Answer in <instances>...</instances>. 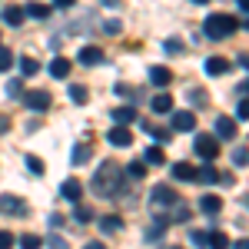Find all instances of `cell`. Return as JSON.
Here are the masks:
<instances>
[{
	"label": "cell",
	"instance_id": "cell-1",
	"mask_svg": "<svg viewBox=\"0 0 249 249\" xmlns=\"http://www.w3.org/2000/svg\"><path fill=\"white\" fill-rule=\"evenodd\" d=\"M123 190V170L113 160H103V166H96L93 173V193L96 196H116Z\"/></svg>",
	"mask_w": 249,
	"mask_h": 249
},
{
	"label": "cell",
	"instance_id": "cell-2",
	"mask_svg": "<svg viewBox=\"0 0 249 249\" xmlns=\"http://www.w3.org/2000/svg\"><path fill=\"white\" fill-rule=\"evenodd\" d=\"M203 34L210 40H226L230 34H236V17L232 14H210L203 23Z\"/></svg>",
	"mask_w": 249,
	"mask_h": 249
},
{
	"label": "cell",
	"instance_id": "cell-3",
	"mask_svg": "<svg viewBox=\"0 0 249 249\" xmlns=\"http://www.w3.org/2000/svg\"><path fill=\"white\" fill-rule=\"evenodd\" d=\"M23 103H27L30 110H37V113H47V110L53 107V96L47 93V90H27V93H23Z\"/></svg>",
	"mask_w": 249,
	"mask_h": 249
},
{
	"label": "cell",
	"instance_id": "cell-4",
	"mask_svg": "<svg viewBox=\"0 0 249 249\" xmlns=\"http://www.w3.org/2000/svg\"><path fill=\"white\" fill-rule=\"evenodd\" d=\"M196 156L199 160H206V163H213L216 156H219V140L216 136H196Z\"/></svg>",
	"mask_w": 249,
	"mask_h": 249
},
{
	"label": "cell",
	"instance_id": "cell-5",
	"mask_svg": "<svg viewBox=\"0 0 249 249\" xmlns=\"http://www.w3.org/2000/svg\"><path fill=\"white\" fill-rule=\"evenodd\" d=\"M0 213L3 216H23L27 213V203L17 199V196H0Z\"/></svg>",
	"mask_w": 249,
	"mask_h": 249
},
{
	"label": "cell",
	"instance_id": "cell-6",
	"mask_svg": "<svg viewBox=\"0 0 249 249\" xmlns=\"http://www.w3.org/2000/svg\"><path fill=\"white\" fill-rule=\"evenodd\" d=\"M150 199H153V206H173V203H176V190H170V186H156V190L150 193Z\"/></svg>",
	"mask_w": 249,
	"mask_h": 249
},
{
	"label": "cell",
	"instance_id": "cell-7",
	"mask_svg": "<svg viewBox=\"0 0 249 249\" xmlns=\"http://www.w3.org/2000/svg\"><path fill=\"white\" fill-rule=\"evenodd\" d=\"M107 140H110L113 146H130V143H133V133H130V126H113V130L107 133Z\"/></svg>",
	"mask_w": 249,
	"mask_h": 249
},
{
	"label": "cell",
	"instance_id": "cell-8",
	"mask_svg": "<svg viewBox=\"0 0 249 249\" xmlns=\"http://www.w3.org/2000/svg\"><path fill=\"white\" fill-rule=\"evenodd\" d=\"M216 136H219V140H236V120L219 116V120H216Z\"/></svg>",
	"mask_w": 249,
	"mask_h": 249
},
{
	"label": "cell",
	"instance_id": "cell-9",
	"mask_svg": "<svg viewBox=\"0 0 249 249\" xmlns=\"http://www.w3.org/2000/svg\"><path fill=\"white\" fill-rule=\"evenodd\" d=\"M77 60L83 63V67H96V63L103 60V50H100V47H83V50L77 53Z\"/></svg>",
	"mask_w": 249,
	"mask_h": 249
},
{
	"label": "cell",
	"instance_id": "cell-10",
	"mask_svg": "<svg viewBox=\"0 0 249 249\" xmlns=\"http://www.w3.org/2000/svg\"><path fill=\"white\" fill-rule=\"evenodd\" d=\"M193 126H196V116H193L190 110L173 113V130H179V133H183V130H193Z\"/></svg>",
	"mask_w": 249,
	"mask_h": 249
},
{
	"label": "cell",
	"instance_id": "cell-11",
	"mask_svg": "<svg viewBox=\"0 0 249 249\" xmlns=\"http://www.w3.org/2000/svg\"><path fill=\"white\" fill-rule=\"evenodd\" d=\"M50 77L67 80V77H70V60H67V57H53V60H50Z\"/></svg>",
	"mask_w": 249,
	"mask_h": 249
},
{
	"label": "cell",
	"instance_id": "cell-12",
	"mask_svg": "<svg viewBox=\"0 0 249 249\" xmlns=\"http://www.w3.org/2000/svg\"><path fill=\"white\" fill-rule=\"evenodd\" d=\"M60 193H63V199H73V203H80V196H83V186H80V179H63Z\"/></svg>",
	"mask_w": 249,
	"mask_h": 249
},
{
	"label": "cell",
	"instance_id": "cell-13",
	"mask_svg": "<svg viewBox=\"0 0 249 249\" xmlns=\"http://www.w3.org/2000/svg\"><path fill=\"white\" fill-rule=\"evenodd\" d=\"M150 80H153L156 87H170L173 83V70L170 67H150Z\"/></svg>",
	"mask_w": 249,
	"mask_h": 249
},
{
	"label": "cell",
	"instance_id": "cell-14",
	"mask_svg": "<svg viewBox=\"0 0 249 249\" xmlns=\"http://www.w3.org/2000/svg\"><path fill=\"white\" fill-rule=\"evenodd\" d=\"M203 70H206L210 77H219V73H226V70H230V60H223V57H210L206 63H203Z\"/></svg>",
	"mask_w": 249,
	"mask_h": 249
},
{
	"label": "cell",
	"instance_id": "cell-15",
	"mask_svg": "<svg viewBox=\"0 0 249 249\" xmlns=\"http://www.w3.org/2000/svg\"><path fill=\"white\" fill-rule=\"evenodd\" d=\"M199 210L206 213V216H216V213L223 210V199H219V196H216V193H206V196H203V199H199Z\"/></svg>",
	"mask_w": 249,
	"mask_h": 249
},
{
	"label": "cell",
	"instance_id": "cell-16",
	"mask_svg": "<svg viewBox=\"0 0 249 249\" xmlns=\"http://www.w3.org/2000/svg\"><path fill=\"white\" fill-rule=\"evenodd\" d=\"M113 113V120H116V126H130L136 120V110L133 107H116V110H110Z\"/></svg>",
	"mask_w": 249,
	"mask_h": 249
},
{
	"label": "cell",
	"instance_id": "cell-17",
	"mask_svg": "<svg viewBox=\"0 0 249 249\" xmlns=\"http://www.w3.org/2000/svg\"><path fill=\"white\" fill-rule=\"evenodd\" d=\"M163 163H166V156H163L160 146H150V150L143 153V166H163Z\"/></svg>",
	"mask_w": 249,
	"mask_h": 249
},
{
	"label": "cell",
	"instance_id": "cell-18",
	"mask_svg": "<svg viewBox=\"0 0 249 249\" xmlns=\"http://www.w3.org/2000/svg\"><path fill=\"white\" fill-rule=\"evenodd\" d=\"M90 156H93V146H90V143H87V140H83V143H77V146H73V163H87V160H90Z\"/></svg>",
	"mask_w": 249,
	"mask_h": 249
},
{
	"label": "cell",
	"instance_id": "cell-19",
	"mask_svg": "<svg viewBox=\"0 0 249 249\" xmlns=\"http://www.w3.org/2000/svg\"><path fill=\"white\" fill-rule=\"evenodd\" d=\"M173 176L176 179H196V166L193 163H176L173 166Z\"/></svg>",
	"mask_w": 249,
	"mask_h": 249
},
{
	"label": "cell",
	"instance_id": "cell-20",
	"mask_svg": "<svg viewBox=\"0 0 249 249\" xmlns=\"http://www.w3.org/2000/svg\"><path fill=\"white\" fill-rule=\"evenodd\" d=\"M153 110H156V113H173V96L170 93L153 96Z\"/></svg>",
	"mask_w": 249,
	"mask_h": 249
},
{
	"label": "cell",
	"instance_id": "cell-21",
	"mask_svg": "<svg viewBox=\"0 0 249 249\" xmlns=\"http://www.w3.org/2000/svg\"><path fill=\"white\" fill-rule=\"evenodd\" d=\"M100 230H103V232L123 230V219H120V216H103V219H100Z\"/></svg>",
	"mask_w": 249,
	"mask_h": 249
},
{
	"label": "cell",
	"instance_id": "cell-22",
	"mask_svg": "<svg viewBox=\"0 0 249 249\" xmlns=\"http://www.w3.org/2000/svg\"><path fill=\"white\" fill-rule=\"evenodd\" d=\"M190 243H193V246H199V249H210V232H206V230H193L190 232Z\"/></svg>",
	"mask_w": 249,
	"mask_h": 249
},
{
	"label": "cell",
	"instance_id": "cell-23",
	"mask_svg": "<svg viewBox=\"0 0 249 249\" xmlns=\"http://www.w3.org/2000/svg\"><path fill=\"white\" fill-rule=\"evenodd\" d=\"M3 23H10V27L23 23V10H20V7H7V10H3Z\"/></svg>",
	"mask_w": 249,
	"mask_h": 249
},
{
	"label": "cell",
	"instance_id": "cell-24",
	"mask_svg": "<svg viewBox=\"0 0 249 249\" xmlns=\"http://www.w3.org/2000/svg\"><path fill=\"white\" fill-rule=\"evenodd\" d=\"M43 246V239L34 236V232H27V236H20V249H40Z\"/></svg>",
	"mask_w": 249,
	"mask_h": 249
},
{
	"label": "cell",
	"instance_id": "cell-25",
	"mask_svg": "<svg viewBox=\"0 0 249 249\" xmlns=\"http://www.w3.org/2000/svg\"><path fill=\"white\" fill-rule=\"evenodd\" d=\"M37 70H40V63H37V60H30V57H23V60H20V73H23V77H34Z\"/></svg>",
	"mask_w": 249,
	"mask_h": 249
},
{
	"label": "cell",
	"instance_id": "cell-26",
	"mask_svg": "<svg viewBox=\"0 0 249 249\" xmlns=\"http://www.w3.org/2000/svg\"><path fill=\"white\" fill-rule=\"evenodd\" d=\"M196 179H199V183H216V170H213V163H206L203 170H196Z\"/></svg>",
	"mask_w": 249,
	"mask_h": 249
},
{
	"label": "cell",
	"instance_id": "cell-27",
	"mask_svg": "<svg viewBox=\"0 0 249 249\" xmlns=\"http://www.w3.org/2000/svg\"><path fill=\"white\" fill-rule=\"evenodd\" d=\"M27 14H30V17H37V20H43V17H50V7H47V3H30V7H27Z\"/></svg>",
	"mask_w": 249,
	"mask_h": 249
},
{
	"label": "cell",
	"instance_id": "cell-28",
	"mask_svg": "<svg viewBox=\"0 0 249 249\" xmlns=\"http://www.w3.org/2000/svg\"><path fill=\"white\" fill-rule=\"evenodd\" d=\"M226 246H230L226 232H210V249H226Z\"/></svg>",
	"mask_w": 249,
	"mask_h": 249
},
{
	"label": "cell",
	"instance_id": "cell-29",
	"mask_svg": "<svg viewBox=\"0 0 249 249\" xmlns=\"http://www.w3.org/2000/svg\"><path fill=\"white\" fill-rule=\"evenodd\" d=\"M23 163H27V170L34 173V176H40V173H43V160H40V156H34V153H30L27 160H23Z\"/></svg>",
	"mask_w": 249,
	"mask_h": 249
},
{
	"label": "cell",
	"instance_id": "cell-30",
	"mask_svg": "<svg viewBox=\"0 0 249 249\" xmlns=\"http://www.w3.org/2000/svg\"><path fill=\"white\" fill-rule=\"evenodd\" d=\"M70 100H73V103H87V100H90V93H87L83 87H77V83H73V87H70Z\"/></svg>",
	"mask_w": 249,
	"mask_h": 249
},
{
	"label": "cell",
	"instance_id": "cell-31",
	"mask_svg": "<svg viewBox=\"0 0 249 249\" xmlns=\"http://www.w3.org/2000/svg\"><path fill=\"white\" fill-rule=\"evenodd\" d=\"M10 67H14V53H10L7 47H0V73H3V70H10Z\"/></svg>",
	"mask_w": 249,
	"mask_h": 249
},
{
	"label": "cell",
	"instance_id": "cell-32",
	"mask_svg": "<svg viewBox=\"0 0 249 249\" xmlns=\"http://www.w3.org/2000/svg\"><path fill=\"white\" fill-rule=\"evenodd\" d=\"M246 160H249V150H246V146H239V150L232 153V163H236V166H246Z\"/></svg>",
	"mask_w": 249,
	"mask_h": 249
},
{
	"label": "cell",
	"instance_id": "cell-33",
	"mask_svg": "<svg viewBox=\"0 0 249 249\" xmlns=\"http://www.w3.org/2000/svg\"><path fill=\"white\" fill-rule=\"evenodd\" d=\"M73 216H77V223H90V219H93V210H87V206H77V213H73Z\"/></svg>",
	"mask_w": 249,
	"mask_h": 249
},
{
	"label": "cell",
	"instance_id": "cell-34",
	"mask_svg": "<svg viewBox=\"0 0 249 249\" xmlns=\"http://www.w3.org/2000/svg\"><path fill=\"white\" fill-rule=\"evenodd\" d=\"M130 176H133V179H143V176H146V166H143V163H130Z\"/></svg>",
	"mask_w": 249,
	"mask_h": 249
},
{
	"label": "cell",
	"instance_id": "cell-35",
	"mask_svg": "<svg viewBox=\"0 0 249 249\" xmlns=\"http://www.w3.org/2000/svg\"><path fill=\"white\" fill-rule=\"evenodd\" d=\"M120 30H123V27H120V20H107V23H103V34H110V37H116Z\"/></svg>",
	"mask_w": 249,
	"mask_h": 249
},
{
	"label": "cell",
	"instance_id": "cell-36",
	"mask_svg": "<svg viewBox=\"0 0 249 249\" xmlns=\"http://www.w3.org/2000/svg\"><path fill=\"white\" fill-rule=\"evenodd\" d=\"M10 246H14V232L0 230V249H10Z\"/></svg>",
	"mask_w": 249,
	"mask_h": 249
},
{
	"label": "cell",
	"instance_id": "cell-37",
	"mask_svg": "<svg viewBox=\"0 0 249 249\" xmlns=\"http://www.w3.org/2000/svg\"><path fill=\"white\" fill-rule=\"evenodd\" d=\"M186 219H190V210L186 206H179V210L173 213V223H186Z\"/></svg>",
	"mask_w": 249,
	"mask_h": 249
},
{
	"label": "cell",
	"instance_id": "cell-38",
	"mask_svg": "<svg viewBox=\"0 0 249 249\" xmlns=\"http://www.w3.org/2000/svg\"><path fill=\"white\" fill-rule=\"evenodd\" d=\"M166 50L170 53H183V40H166Z\"/></svg>",
	"mask_w": 249,
	"mask_h": 249
},
{
	"label": "cell",
	"instance_id": "cell-39",
	"mask_svg": "<svg viewBox=\"0 0 249 249\" xmlns=\"http://www.w3.org/2000/svg\"><path fill=\"white\" fill-rule=\"evenodd\" d=\"M153 140H156V143H170L173 136H170V130H156V133H153Z\"/></svg>",
	"mask_w": 249,
	"mask_h": 249
},
{
	"label": "cell",
	"instance_id": "cell-40",
	"mask_svg": "<svg viewBox=\"0 0 249 249\" xmlns=\"http://www.w3.org/2000/svg\"><path fill=\"white\" fill-rule=\"evenodd\" d=\"M47 243H50V246H53V249H67V239H63V236H50Z\"/></svg>",
	"mask_w": 249,
	"mask_h": 249
},
{
	"label": "cell",
	"instance_id": "cell-41",
	"mask_svg": "<svg viewBox=\"0 0 249 249\" xmlns=\"http://www.w3.org/2000/svg\"><path fill=\"white\" fill-rule=\"evenodd\" d=\"M116 93H120V96H130V100H133V90H130L126 83H116Z\"/></svg>",
	"mask_w": 249,
	"mask_h": 249
},
{
	"label": "cell",
	"instance_id": "cell-42",
	"mask_svg": "<svg viewBox=\"0 0 249 249\" xmlns=\"http://www.w3.org/2000/svg\"><path fill=\"white\" fill-rule=\"evenodd\" d=\"M236 116H239V120H246V116H249V107H246V100H239V110H236Z\"/></svg>",
	"mask_w": 249,
	"mask_h": 249
},
{
	"label": "cell",
	"instance_id": "cell-43",
	"mask_svg": "<svg viewBox=\"0 0 249 249\" xmlns=\"http://www.w3.org/2000/svg\"><path fill=\"white\" fill-rule=\"evenodd\" d=\"M7 126H10V120H7V116H0V130H7Z\"/></svg>",
	"mask_w": 249,
	"mask_h": 249
},
{
	"label": "cell",
	"instance_id": "cell-44",
	"mask_svg": "<svg viewBox=\"0 0 249 249\" xmlns=\"http://www.w3.org/2000/svg\"><path fill=\"white\" fill-rule=\"evenodd\" d=\"M87 249H107L103 243H87Z\"/></svg>",
	"mask_w": 249,
	"mask_h": 249
}]
</instances>
